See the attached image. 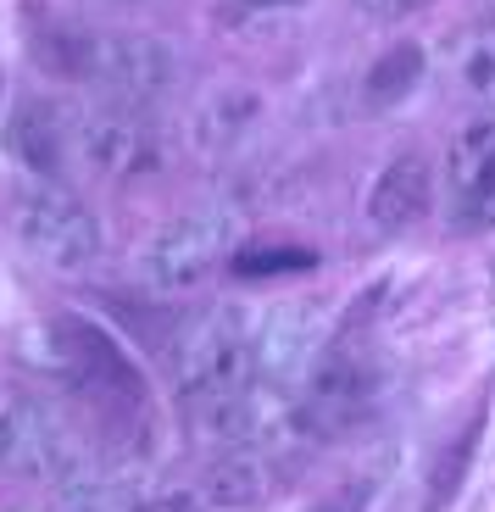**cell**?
Instances as JSON below:
<instances>
[{
  "label": "cell",
  "mask_w": 495,
  "mask_h": 512,
  "mask_svg": "<svg viewBox=\"0 0 495 512\" xmlns=\"http://www.w3.org/2000/svg\"><path fill=\"white\" fill-rule=\"evenodd\" d=\"M12 234L39 268H51V273H89L106 251L101 218L56 179L28 184L12 201Z\"/></svg>",
  "instance_id": "6da1fadb"
},
{
  "label": "cell",
  "mask_w": 495,
  "mask_h": 512,
  "mask_svg": "<svg viewBox=\"0 0 495 512\" xmlns=\"http://www.w3.org/2000/svg\"><path fill=\"white\" fill-rule=\"evenodd\" d=\"M67 145H73L78 167H89L106 184L156 179L167 167V156H173L162 123L145 117V106H123V101L78 112V123H67Z\"/></svg>",
  "instance_id": "7a4b0ae2"
},
{
  "label": "cell",
  "mask_w": 495,
  "mask_h": 512,
  "mask_svg": "<svg viewBox=\"0 0 495 512\" xmlns=\"http://www.w3.org/2000/svg\"><path fill=\"white\" fill-rule=\"evenodd\" d=\"M51 334H56V351H62L67 373H73V390H84L106 429H123L134 418L145 423V379L101 323L62 312V318H51Z\"/></svg>",
  "instance_id": "3957f363"
},
{
  "label": "cell",
  "mask_w": 495,
  "mask_h": 512,
  "mask_svg": "<svg viewBox=\"0 0 495 512\" xmlns=\"http://www.w3.org/2000/svg\"><path fill=\"white\" fill-rule=\"evenodd\" d=\"M240 251V218L229 206H206L190 218H173L140 256V273L156 295H195Z\"/></svg>",
  "instance_id": "277c9868"
},
{
  "label": "cell",
  "mask_w": 495,
  "mask_h": 512,
  "mask_svg": "<svg viewBox=\"0 0 495 512\" xmlns=\"http://www.w3.org/2000/svg\"><path fill=\"white\" fill-rule=\"evenodd\" d=\"M251 373H256V334L245 329V318L229 307L195 318L190 329L173 340V384H178L184 401L245 390Z\"/></svg>",
  "instance_id": "5b68a950"
},
{
  "label": "cell",
  "mask_w": 495,
  "mask_h": 512,
  "mask_svg": "<svg viewBox=\"0 0 495 512\" xmlns=\"http://www.w3.org/2000/svg\"><path fill=\"white\" fill-rule=\"evenodd\" d=\"M379 396H384L379 362H373L362 346H345V340H340V346H329L318 357V368L306 373V390H301L306 435H312V440L351 435L356 423L373 418Z\"/></svg>",
  "instance_id": "8992f818"
},
{
  "label": "cell",
  "mask_w": 495,
  "mask_h": 512,
  "mask_svg": "<svg viewBox=\"0 0 495 512\" xmlns=\"http://www.w3.org/2000/svg\"><path fill=\"white\" fill-rule=\"evenodd\" d=\"M178 56L156 34H128V28H89L84 34V67L78 84H95L106 101L145 106L173 90Z\"/></svg>",
  "instance_id": "52a82bcc"
},
{
  "label": "cell",
  "mask_w": 495,
  "mask_h": 512,
  "mask_svg": "<svg viewBox=\"0 0 495 512\" xmlns=\"http://www.w3.org/2000/svg\"><path fill=\"white\" fill-rule=\"evenodd\" d=\"M445 218L457 234L495 229V112L462 123L445 151Z\"/></svg>",
  "instance_id": "ba28073f"
},
{
  "label": "cell",
  "mask_w": 495,
  "mask_h": 512,
  "mask_svg": "<svg viewBox=\"0 0 495 512\" xmlns=\"http://www.w3.org/2000/svg\"><path fill=\"white\" fill-rule=\"evenodd\" d=\"M0 474L45 485L73 474V435L51 407L39 401H6L0 407Z\"/></svg>",
  "instance_id": "9c48e42d"
},
{
  "label": "cell",
  "mask_w": 495,
  "mask_h": 512,
  "mask_svg": "<svg viewBox=\"0 0 495 512\" xmlns=\"http://www.w3.org/2000/svg\"><path fill=\"white\" fill-rule=\"evenodd\" d=\"M434 206V167L423 151H401L379 167V179L368 190V223L379 234H407L412 223H423V212Z\"/></svg>",
  "instance_id": "30bf717a"
},
{
  "label": "cell",
  "mask_w": 495,
  "mask_h": 512,
  "mask_svg": "<svg viewBox=\"0 0 495 512\" xmlns=\"http://www.w3.org/2000/svg\"><path fill=\"white\" fill-rule=\"evenodd\" d=\"M318 368V323L306 312H273L256 334V373L273 390H290L295 379Z\"/></svg>",
  "instance_id": "8fae6325"
},
{
  "label": "cell",
  "mask_w": 495,
  "mask_h": 512,
  "mask_svg": "<svg viewBox=\"0 0 495 512\" xmlns=\"http://www.w3.org/2000/svg\"><path fill=\"white\" fill-rule=\"evenodd\" d=\"M6 151L34 179H56L62 162L73 156V145H67V123L45 101H17V112L6 117Z\"/></svg>",
  "instance_id": "7c38bea8"
},
{
  "label": "cell",
  "mask_w": 495,
  "mask_h": 512,
  "mask_svg": "<svg viewBox=\"0 0 495 512\" xmlns=\"http://www.w3.org/2000/svg\"><path fill=\"white\" fill-rule=\"evenodd\" d=\"M206 496L217 507H262L273 496V462H267V451H251V446L217 451L212 468H206Z\"/></svg>",
  "instance_id": "4fadbf2b"
},
{
  "label": "cell",
  "mask_w": 495,
  "mask_h": 512,
  "mask_svg": "<svg viewBox=\"0 0 495 512\" xmlns=\"http://www.w3.org/2000/svg\"><path fill=\"white\" fill-rule=\"evenodd\" d=\"M445 67H451V84H457L462 101L495 112V23H468L451 51H445Z\"/></svg>",
  "instance_id": "5bb4252c"
},
{
  "label": "cell",
  "mask_w": 495,
  "mask_h": 512,
  "mask_svg": "<svg viewBox=\"0 0 495 512\" xmlns=\"http://www.w3.org/2000/svg\"><path fill=\"white\" fill-rule=\"evenodd\" d=\"M423 73H429V56H423V45H412V39H395L390 51H379V56H373V67L362 73V101H368L373 112H390V106H401L412 90H418Z\"/></svg>",
  "instance_id": "9a60e30c"
},
{
  "label": "cell",
  "mask_w": 495,
  "mask_h": 512,
  "mask_svg": "<svg viewBox=\"0 0 495 512\" xmlns=\"http://www.w3.org/2000/svg\"><path fill=\"white\" fill-rule=\"evenodd\" d=\"M262 117V101H256V90H217L212 101L201 106V117H195V145L212 156H223L240 134H251V123Z\"/></svg>",
  "instance_id": "2e32d148"
},
{
  "label": "cell",
  "mask_w": 495,
  "mask_h": 512,
  "mask_svg": "<svg viewBox=\"0 0 495 512\" xmlns=\"http://www.w3.org/2000/svg\"><path fill=\"white\" fill-rule=\"evenodd\" d=\"M323 256L312 245H240L229 273L240 279H279V273H312Z\"/></svg>",
  "instance_id": "e0dca14e"
},
{
  "label": "cell",
  "mask_w": 495,
  "mask_h": 512,
  "mask_svg": "<svg viewBox=\"0 0 495 512\" xmlns=\"http://www.w3.org/2000/svg\"><path fill=\"white\" fill-rule=\"evenodd\" d=\"M62 512H145V507H134L123 490H78V496H67Z\"/></svg>",
  "instance_id": "ac0fdd59"
},
{
  "label": "cell",
  "mask_w": 495,
  "mask_h": 512,
  "mask_svg": "<svg viewBox=\"0 0 495 512\" xmlns=\"http://www.w3.org/2000/svg\"><path fill=\"white\" fill-rule=\"evenodd\" d=\"M306 512H368V485L362 479H351V485L329 490V496H318Z\"/></svg>",
  "instance_id": "d6986e66"
},
{
  "label": "cell",
  "mask_w": 495,
  "mask_h": 512,
  "mask_svg": "<svg viewBox=\"0 0 495 512\" xmlns=\"http://www.w3.org/2000/svg\"><path fill=\"white\" fill-rule=\"evenodd\" d=\"M368 17H379V23H401V17L423 12V6H434V0H356Z\"/></svg>",
  "instance_id": "ffe728a7"
},
{
  "label": "cell",
  "mask_w": 495,
  "mask_h": 512,
  "mask_svg": "<svg viewBox=\"0 0 495 512\" xmlns=\"http://www.w3.org/2000/svg\"><path fill=\"white\" fill-rule=\"evenodd\" d=\"M145 512H201V501L184 496V490H173V496H162L156 507H145Z\"/></svg>",
  "instance_id": "44dd1931"
},
{
  "label": "cell",
  "mask_w": 495,
  "mask_h": 512,
  "mask_svg": "<svg viewBox=\"0 0 495 512\" xmlns=\"http://www.w3.org/2000/svg\"><path fill=\"white\" fill-rule=\"evenodd\" d=\"M240 6H251V12H279V6H301V0H240Z\"/></svg>",
  "instance_id": "7402d4cb"
}]
</instances>
